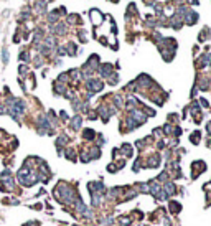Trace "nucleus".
<instances>
[{"instance_id":"obj_2","label":"nucleus","mask_w":211,"mask_h":226,"mask_svg":"<svg viewBox=\"0 0 211 226\" xmlns=\"http://www.w3.org/2000/svg\"><path fill=\"white\" fill-rule=\"evenodd\" d=\"M23 111H25V104H23V101L20 99H15L12 101V106H10V114L15 119H18V116L20 114H23Z\"/></svg>"},{"instance_id":"obj_5","label":"nucleus","mask_w":211,"mask_h":226,"mask_svg":"<svg viewBox=\"0 0 211 226\" xmlns=\"http://www.w3.org/2000/svg\"><path fill=\"white\" fill-rule=\"evenodd\" d=\"M20 58H22L23 61H27V60H28V53H27V51H23L22 55H20Z\"/></svg>"},{"instance_id":"obj_1","label":"nucleus","mask_w":211,"mask_h":226,"mask_svg":"<svg viewBox=\"0 0 211 226\" xmlns=\"http://www.w3.org/2000/svg\"><path fill=\"white\" fill-rule=\"evenodd\" d=\"M18 182H20L22 185H25V186H31L33 183H36V182H38L36 174H33V172L30 170L28 163H25V165L18 170Z\"/></svg>"},{"instance_id":"obj_4","label":"nucleus","mask_w":211,"mask_h":226,"mask_svg":"<svg viewBox=\"0 0 211 226\" xmlns=\"http://www.w3.org/2000/svg\"><path fill=\"white\" fill-rule=\"evenodd\" d=\"M74 124H73V126H74V129H78L79 126H81V119L79 117H74V121H73Z\"/></svg>"},{"instance_id":"obj_3","label":"nucleus","mask_w":211,"mask_h":226,"mask_svg":"<svg viewBox=\"0 0 211 226\" xmlns=\"http://www.w3.org/2000/svg\"><path fill=\"white\" fill-rule=\"evenodd\" d=\"M2 183H3V186H7L5 190H13V180H12V175L8 170L2 174Z\"/></svg>"}]
</instances>
